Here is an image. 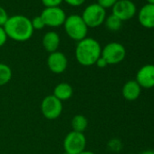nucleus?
Returning a JSON list of instances; mask_svg holds the SVG:
<instances>
[{"label": "nucleus", "mask_w": 154, "mask_h": 154, "mask_svg": "<svg viewBox=\"0 0 154 154\" xmlns=\"http://www.w3.org/2000/svg\"><path fill=\"white\" fill-rule=\"evenodd\" d=\"M63 27L66 35L72 40L79 42L87 37L88 27L79 15H71L66 17Z\"/></svg>", "instance_id": "7ed1b4c3"}, {"label": "nucleus", "mask_w": 154, "mask_h": 154, "mask_svg": "<svg viewBox=\"0 0 154 154\" xmlns=\"http://www.w3.org/2000/svg\"><path fill=\"white\" fill-rule=\"evenodd\" d=\"M64 151L72 154H79L85 149L86 138L84 133L70 131L63 140Z\"/></svg>", "instance_id": "423d86ee"}, {"label": "nucleus", "mask_w": 154, "mask_h": 154, "mask_svg": "<svg viewBox=\"0 0 154 154\" xmlns=\"http://www.w3.org/2000/svg\"><path fill=\"white\" fill-rule=\"evenodd\" d=\"M137 13V8L131 0H118L112 7V15L122 22L131 19Z\"/></svg>", "instance_id": "1a4fd4ad"}, {"label": "nucleus", "mask_w": 154, "mask_h": 154, "mask_svg": "<svg viewBox=\"0 0 154 154\" xmlns=\"http://www.w3.org/2000/svg\"><path fill=\"white\" fill-rule=\"evenodd\" d=\"M81 17L88 28H95L104 23L106 18V10L97 3H94L85 8Z\"/></svg>", "instance_id": "20e7f679"}, {"label": "nucleus", "mask_w": 154, "mask_h": 154, "mask_svg": "<svg viewBox=\"0 0 154 154\" xmlns=\"http://www.w3.org/2000/svg\"><path fill=\"white\" fill-rule=\"evenodd\" d=\"M3 27L8 38L17 42H26L29 40L35 31L31 20L22 15L9 17Z\"/></svg>", "instance_id": "f257e3e1"}, {"label": "nucleus", "mask_w": 154, "mask_h": 154, "mask_svg": "<svg viewBox=\"0 0 154 154\" xmlns=\"http://www.w3.org/2000/svg\"><path fill=\"white\" fill-rule=\"evenodd\" d=\"M79 154H95L94 152H93V151H91V150H84V151H82L81 153H79Z\"/></svg>", "instance_id": "bb28decb"}, {"label": "nucleus", "mask_w": 154, "mask_h": 154, "mask_svg": "<svg viewBox=\"0 0 154 154\" xmlns=\"http://www.w3.org/2000/svg\"><path fill=\"white\" fill-rule=\"evenodd\" d=\"M12 70L11 68L3 63H0V86L8 84L12 79Z\"/></svg>", "instance_id": "f3484780"}, {"label": "nucleus", "mask_w": 154, "mask_h": 154, "mask_svg": "<svg viewBox=\"0 0 154 154\" xmlns=\"http://www.w3.org/2000/svg\"><path fill=\"white\" fill-rule=\"evenodd\" d=\"M146 1H147L149 4H152V5H154V0H146Z\"/></svg>", "instance_id": "cd10ccee"}, {"label": "nucleus", "mask_w": 154, "mask_h": 154, "mask_svg": "<svg viewBox=\"0 0 154 154\" xmlns=\"http://www.w3.org/2000/svg\"><path fill=\"white\" fill-rule=\"evenodd\" d=\"M102 46L92 37H85L79 41L75 47V58L83 66H92L101 57Z\"/></svg>", "instance_id": "f03ea898"}, {"label": "nucleus", "mask_w": 154, "mask_h": 154, "mask_svg": "<svg viewBox=\"0 0 154 154\" xmlns=\"http://www.w3.org/2000/svg\"><path fill=\"white\" fill-rule=\"evenodd\" d=\"M138 20L141 26L147 29L154 28V5L145 4L138 12Z\"/></svg>", "instance_id": "f8f14e48"}, {"label": "nucleus", "mask_w": 154, "mask_h": 154, "mask_svg": "<svg viewBox=\"0 0 154 154\" xmlns=\"http://www.w3.org/2000/svg\"><path fill=\"white\" fill-rule=\"evenodd\" d=\"M104 23H105V26L107 27V29H109L110 31H112V32L120 30L122 27V22L112 14L105 18Z\"/></svg>", "instance_id": "a211bd4d"}, {"label": "nucleus", "mask_w": 154, "mask_h": 154, "mask_svg": "<svg viewBox=\"0 0 154 154\" xmlns=\"http://www.w3.org/2000/svg\"><path fill=\"white\" fill-rule=\"evenodd\" d=\"M68 65V60L65 54L62 52L56 51L49 54L47 57V66L49 70L56 74L63 73Z\"/></svg>", "instance_id": "9b49d317"}, {"label": "nucleus", "mask_w": 154, "mask_h": 154, "mask_svg": "<svg viewBox=\"0 0 154 154\" xmlns=\"http://www.w3.org/2000/svg\"><path fill=\"white\" fill-rule=\"evenodd\" d=\"M95 64H96V66L97 67H99V68H105L107 65H109L108 63H107V62L101 56L97 61H96V63H95Z\"/></svg>", "instance_id": "393cba45"}, {"label": "nucleus", "mask_w": 154, "mask_h": 154, "mask_svg": "<svg viewBox=\"0 0 154 154\" xmlns=\"http://www.w3.org/2000/svg\"><path fill=\"white\" fill-rule=\"evenodd\" d=\"M131 154H135V153H131Z\"/></svg>", "instance_id": "c756f323"}, {"label": "nucleus", "mask_w": 154, "mask_h": 154, "mask_svg": "<svg viewBox=\"0 0 154 154\" xmlns=\"http://www.w3.org/2000/svg\"><path fill=\"white\" fill-rule=\"evenodd\" d=\"M140 154H154V150L153 149H147V150H144L143 152H141Z\"/></svg>", "instance_id": "a878e982"}, {"label": "nucleus", "mask_w": 154, "mask_h": 154, "mask_svg": "<svg viewBox=\"0 0 154 154\" xmlns=\"http://www.w3.org/2000/svg\"><path fill=\"white\" fill-rule=\"evenodd\" d=\"M135 81L141 89H150L154 87V64H145L139 69Z\"/></svg>", "instance_id": "9d476101"}, {"label": "nucleus", "mask_w": 154, "mask_h": 154, "mask_svg": "<svg viewBox=\"0 0 154 154\" xmlns=\"http://www.w3.org/2000/svg\"><path fill=\"white\" fill-rule=\"evenodd\" d=\"M71 124L73 131L84 133V131L86 130L88 126V120L83 114H77L72 119Z\"/></svg>", "instance_id": "dca6fc26"}, {"label": "nucleus", "mask_w": 154, "mask_h": 154, "mask_svg": "<svg viewBox=\"0 0 154 154\" xmlns=\"http://www.w3.org/2000/svg\"><path fill=\"white\" fill-rule=\"evenodd\" d=\"M63 1L72 7H80L85 2V0H63Z\"/></svg>", "instance_id": "b1692460"}, {"label": "nucleus", "mask_w": 154, "mask_h": 154, "mask_svg": "<svg viewBox=\"0 0 154 154\" xmlns=\"http://www.w3.org/2000/svg\"><path fill=\"white\" fill-rule=\"evenodd\" d=\"M31 23H32V26H33L34 30H41V29H43L45 26V23H44V21H43V19L41 18L40 16L35 17L31 20Z\"/></svg>", "instance_id": "6ab92c4d"}, {"label": "nucleus", "mask_w": 154, "mask_h": 154, "mask_svg": "<svg viewBox=\"0 0 154 154\" xmlns=\"http://www.w3.org/2000/svg\"><path fill=\"white\" fill-rule=\"evenodd\" d=\"M63 154H72V153H69V152H66V151H64Z\"/></svg>", "instance_id": "c85d7f7f"}, {"label": "nucleus", "mask_w": 154, "mask_h": 154, "mask_svg": "<svg viewBox=\"0 0 154 154\" xmlns=\"http://www.w3.org/2000/svg\"><path fill=\"white\" fill-rule=\"evenodd\" d=\"M42 44L45 51L49 54L56 52L60 45V36L54 31H49L43 36Z\"/></svg>", "instance_id": "4468645a"}, {"label": "nucleus", "mask_w": 154, "mask_h": 154, "mask_svg": "<svg viewBox=\"0 0 154 154\" xmlns=\"http://www.w3.org/2000/svg\"><path fill=\"white\" fill-rule=\"evenodd\" d=\"M117 1L118 0H97V4L106 10L107 8H112Z\"/></svg>", "instance_id": "aec40b11"}, {"label": "nucleus", "mask_w": 154, "mask_h": 154, "mask_svg": "<svg viewBox=\"0 0 154 154\" xmlns=\"http://www.w3.org/2000/svg\"><path fill=\"white\" fill-rule=\"evenodd\" d=\"M141 93V87L135 80H130L124 84L122 89V96L127 101L137 100Z\"/></svg>", "instance_id": "ddd939ff"}, {"label": "nucleus", "mask_w": 154, "mask_h": 154, "mask_svg": "<svg viewBox=\"0 0 154 154\" xmlns=\"http://www.w3.org/2000/svg\"><path fill=\"white\" fill-rule=\"evenodd\" d=\"M73 94V89L71 85L68 83H60L58 84L54 89L53 95L56 97L61 102L69 100Z\"/></svg>", "instance_id": "2eb2a0df"}, {"label": "nucleus", "mask_w": 154, "mask_h": 154, "mask_svg": "<svg viewBox=\"0 0 154 154\" xmlns=\"http://www.w3.org/2000/svg\"><path fill=\"white\" fill-rule=\"evenodd\" d=\"M8 17H8V12L6 11V9L3 8L2 7H0V26L3 27L5 26V24L7 23Z\"/></svg>", "instance_id": "4be33fe9"}, {"label": "nucleus", "mask_w": 154, "mask_h": 154, "mask_svg": "<svg viewBox=\"0 0 154 154\" xmlns=\"http://www.w3.org/2000/svg\"><path fill=\"white\" fill-rule=\"evenodd\" d=\"M63 103L54 95L45 96L41 103V112L47 120H55L62 114Z\"/></svg>", "instance_id": "0eeeda50"}, {"label": "nucleus", "mask_w": 154, "mask_h": 154, "mask_svg": "<svg viewBox=\"0 0 154 154\" xmlns=\"http://www.w3.org/2000/svg\"><path fill=\"white\" fill-rule=\"evenodd\" d=\"M63 0H41L42 4L45 8H55L59 7Z\"/></svg>", "instance_id": "412c9836"}, {"label": "nucleus", "mask_w": 154, "mask_h": 154, "mask_svg": "<svg viewBox=\"0 0 154 154\" xmlns=\"http://www.w3.org/2000/svg\"><path fill=\"white\" fill-rule=\"evenodd\" d=\"M101 56L108 64H117L124 60L126 56V49L122 44L112 42L102 48Z\"/></svg>", "instance_id": "39448f33"}, {"label": "nucleus", "mask_w": 154, "mask_h": 154, "mask_svg": "<svg viewBox=\"0 0 154 154\" xmlns=\"http://www.w3.org/2000/svg\"><path fill=\"white\" fill-rule=\"evenodd\" d=\"M45 26L49 27H58L63 26V23L66 19V14L60 7L55 8H45L41 15Z\"/></svg>", "instance_id": "6e6552de"}, {"label": "nucleus", "mask_w": 154, "mask_h": 154, "mask_svg": "<svg viewBox=\"0 0 154 154\" xmlns=\"http://www.w3.org/2000/svg\"><path fill=\"white\" fill-rule=\"evenodd\" d=\"M8 40V35L4 30V27L0 26V47L3 46Z\"/></svg>", "instance_id": "5701e85b"}]
</instances>
